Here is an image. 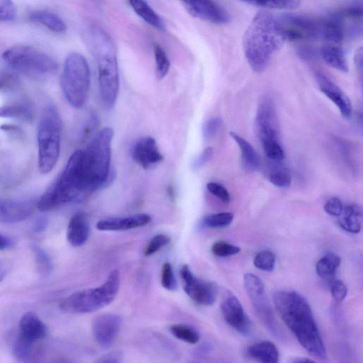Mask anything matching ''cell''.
<instances>
[{"mask_svg": "<svg viewBox=\"0 0 363 363\" xmlns=\"http://www.w3.org/2000/svg\"><path fill=\"white\" fill-rule=\"evenodd\" d=\"M275 308L301 345L312 356L323 359L326 350L311 308L295 291H277L273 295Z\"/></svg>", "mask_w": 363, "mask_h": 363, "instance_id": "1", "label": "cell"}, {"mask_svg": "<svg viewBox=\"0 0 363 363\" xmlns=\"http://www.w3.org/2000/svg\"><path fill=\"white\" fill-rule=\"evenodd\" d=\"M287 40L283 23L272 14L259 11L244 32L242 46L251 69L262 72Z\"/></svg>", "mask_w": 363, "mask_h": 363, "instance_id": "2", "label": "cell"}, {"mask_svg": "<svg viewBox=\"0 0 363 363\" xmlns=\"http://www.w3.org/2000/svg\"><path fill=\"white\" fill-rule=\"evenodd\" d=\"M84 35L96 63L101 103L104 108L111 109L119 90V73L114 42L106 30L96 24L88 25Z\"/></svg>", "mask_w": 363, "mask_h": 363, "instance_id": "3", "label": "cell"}, {"mask_svg": "<svg viewBox=\"0 0 363 363\" xmlns=\"http://www.w3.org/2000/svg\"><path fill=\"white\" fill-rule=\"evenodd\" d=\"M113 130L106 127L95 134L82 150V167L92 192L108 185L114 178L111 169V147Z\"/></svg>", "mask_w": 363, "mask_h": 363, "instance_id": "4", "label": "cell"}, {"mask_svg": "<svg viewBox=\"0 0 363 363\" xmlns=\"http://www.w3.org/2000/svg\"><path fill=\"white\" fill-rule=\"evenodd\" d=\"M62 121L57 108L52 105L43 111L37 132L38 164L42 174H48L55 167L60 152Z\"/></svg>", "mask_w": 363, "mask_h": 363, "instance_id": "5", "label": "cell"}, {"mask_svg": "<svg viewBox=\"0 0 363 363\" xmlns=\"http://www.w3.org/2000/svg\"><path fill=\"white\" fill-rule=\"evenodd\" d=\"M120 273L111 271L101 286L74 292L60 303L62 311L72 313H88L109 305L116 298L120 288Z\"/></svg>", "mask_w": 363, "mask_h": 363, "instance_id": "6", "label": "cell"}, {"mask_svg": "<svg viewBox=\"0 0 363 363\" xmlns=\"http://www.w3.org/2000/svg\"><path fill=\"white\" fill-rule=\"evenodd\" d=\"M2 57L11 68L33 79H45L57 69L52 57L31 46H13L4 52Z\"/></svg>", "mask_w": 363, "mask_h": 363, "instance_id": "7", "label": "cell"}, {"mask_svg": "<svg viewBox=\"0 0 363 363\" xmlns=\"http://www.w3.org/2000/svg\"><path fill=\"white\" fill-rule=\"evenodd\" d=\"M90 84V70L85 57L78 52L69 53L65 61L61 86L67 101L79 108L86 102Z\"/></svg>", "mask_w": 363, "mask_h": 363, "instance_id": "8", "label": "cell"}, {"mask_svg": "<svg viewBox=\"0 0 363 363\" xmlns=\"http://www.w3.org/2000/svg\"><path fill=\"white\" fill-rule=\"evenodd\" d=\"M180 277L184 291L194 301L203 306H211L214 303L216 289L213 284L196 277L187 264L181 268Z\"/></svg>", "mask_w": 363, "mask_h": 363, "instance_id": "9", "label": "cell"}, {"mask_svg": "<svg viewBox=\"0 0 363 363\" xmlns=\"http://www.w3.org/2000/svg\"><path fill=\"white\" fill-rule=\"evenodd\" d=\"M194 17L214 24H226L228 13L213 0H179Z\"/></svg>", "mask_w": 363, "mask_h": 363, "instance_id": "10", "label": "cell"}, {"mask_svg": "<svg viewBox=\"0 0 363 363\" xmlns=\"http://www.w3.org/2000/svg\"><path fill=\"white\" fill-rule=\"evenodd\" d=\"M121 323V317L116 314L96 315L91 322V331L96 342L103 347L111 346L118 335Z\"/></svg>", "mask_w": 363, "mask_h": 363, "instance_id": "11", "label": "cell"}, {"mask_svg": "<svg viewBox=\"0 0 363 363\" xmlns=\"http://www.w3.org/2000/svg\"><path fill=\"white\" fill-rule=\"evenodd\" d=\"M244 286L254 307L264 323L270 328H273V316L270 306L265 298L264 286L262 281L252 273L244 275Z\"/></svg>", "mask_w": 363, "mask_h": 363, "instance_id": "12", "label": "cell"}, {"mask_svg": "<svg viewBox=\"0 0 363 363\" xmlns=\"http://www.w3.org/2000/svg\"><path fill=\"white\" fill-rule=\"evenodd\" d=\"M220 310L229 325L244 335L250 333V321L240 301L231 292H228L225 295L220 303Z\"/></svg>", "mask_w": 363, "mask_h": 363, "instance_id": "13", "label": "cell"}, {"mask_svg": "<svg viewBox=\"0 0 363 363\" xmlns=\"http://www.w3.org/2000/svg\"><path fill=\"white\" fill-rule=\"evenodd\" d=\"M256 123L261 140H279L278 117L271 99L264 97L260 100L256 114Z\"/></svg>", "mask_w": 363, "mask_h": 363, "instance_id": "14", "label": "cell"}, {"mask_svg": "<svg viewBox=\"0 0 363 363\" xmlns=\"http://www.w3.org/2000/svg\"><path fill=\"white\" fill-rule=\"evenodd\" d=\"M133 159L144 169H150L163 157L154 138L147 136L138 139L132 148Z\"/></svg>", "mask_w": 363, "mask_h": 363, "instance_id": "15", "label": "cell"}, {"mask_svg": "<svg viewBox=\"0 0 363 363\" xmlns=\"http://www.w3.org/2000/svg\"><path fill=\"white\" fill-rule=\"evenodd\" d=\"M315 77L321 92L335 104L343 117L349 118L352 108L348 96L324 74L317 72Z\"/></svg>", "mask_w": 363, "mask_h": 363, "instance_id": "16", "label": "cell"}, {"mask_svg": "<svg viewBox=\"0 0 363 363\" xmlns=\"http://www.w3.org/2000/svg\"><path fill=\"white\" fill-rule=\"evenodd\" d=\"M33 211L34 204L30 201L0 199V223L23 221L32 215Z\"/></svg>", "mask_w": 363, "mask_h": 363, "instance_id": "17", "label": "cell"}, {"mask_svg": "<svg viewBox=\"0 0 363 363\" xmlns=\"http://www.w3.org/2000/svg\"><path fill=\"white\" fill-rule=\"evenodd\" d=\"M147 213H137L123 217H112L99 220L96 228L100 231H120L140 228L151 221Z\"/></svg>", "mask_w": 363, "mask_h": 363, "instance_id": "18", "label": "cell"}, {"mask_svg": "<svg viewBox=\"0 0 363 363\" xmlns=\"http://www.w3.org/2000/svg\"><path fill=\"white\" fill-rule=\"evenodd\" d=\"M48 333L45 324L33 312L26 313L19 322V335L22 340L33 343L44 338Z\"/></svg>", "mask_w": 363, "mask_h": 363, "instance_id": "19", "label": "cell"}, {"mask_svg": "<svg viewBox=\"0 0 363 363\" xmlns=\"http://www.w3.org/2000/svg\"><path fill=\"white\" fill-rule=\"evenodd\" d=\"M90 235V225L86 216L82 212L74 214L68 223L67 238L74 247H80L86 243Z\"/></svg>", "mask_w": 363, "mask_h": 363, "instance_id": "20", "label": "cell"}, {"mask_svg": "<svg viewBox=\"0 0 363 363\" xmlns=\"http://www.w3.org/2000/svg\"><path fill=\"white\" fill-rule=\"evenodd\" d=\"M230 137L240 147L243 167L250 172H257L260 168L261 160L254 147L237 133L230 132Z\"/></svg>", "mask_w": 363, "mask_h": 363, "instance_id": "21", "label": "cell"}, {"mask_svg": "<svg viewBox=\"0 0 363 363\" xmlns=\"http://www.w3.org/2000/svg\"><path fill=\"white\" fill-rule=\"evenodd\" d=\"M338 223L345 231L359 233L362 226V209L360 206L352 203L343 207L338 216Z\"/></svg>", "mask_w": 363, "mask_h": 363, "instance_id": "22", "label": "cell"}, {"mask_svg": "<svg viewBox=\"0 0 363 363\" xmlns=\"http://www.w3.org/2000/svg\"><path fill=\"white\" fill-rule=\"evenodd\" d=\"M320 54L325 62L331 67L342 72H348V65L341 47L335 43H328L322 46Z\"/></svg>", "mask_w": 363, "mask_h": 363, "instance_id": "23", "label": "cell"}, {"mask_svg": "<svg viewBox=\"0 0 363 363\" xmlns=\"http://www.w3.org/2000/svg\"><path fill=\"white\" fill-rule=\"evenodd\" d=\"M247 354L252 358L265 363H277L279 358L277 347L269 341L255 343L248 348Z\"/></svg>", "mask_w": 363, "mask_h": 363, "instance_id": "24", "label": "cell"}, {"mask_svg": "<svg viewBox=\"0 0 363 363\" xmlns=\"http://www.w3.org/2000/svg\"><path fill=\"white\" fill-rule=\"evenodd\" d=\"M128 2L136 14L147 23L157 30L165 29L163 20L145 0H128Z\"/></svg>", "mask_w": 363, "mask_h": 363, "instance_id": "25", "label": "cell"}, {"mask_svg": "<svg viewBox=\"0 0 363 363\" xmlns=\"http://www.w3.org/2000/svg\"><path fill=\"white\" fill-rule=\"evenodd\" d=\"M32 22L40 23L49 30L62 33L66 31L67 26L63 20L55 13L48 11H37L29 16Z\"/></svg>", "mask_w": 363, "mask_h": 363, "instance_id": "26", "label": "cell"}, {"mask_svg": "<svg viewBox=\"0 0 363 363\" xmlns=\"http://www.w3.org/2000/svg\"><path fill=\"white\" fill-rule=\"evenodd\" d=\"M0 117L30 121L33 110L26 102H17L0 106Z\"/></svg>", "mask_w": 363, "mask_h": 363, "instance_id": "27", "label": "cell"}, {"mask_svg": "<svg viewBox=\"0 0 363 363\" xmlns=\"http://www.w3.org/2000/svg\"><path fill=\"white\" fill-rule=\"evenodd\" d=\"M246 4L268 9L294 10L301 5V0H240Z\"/></svg>", "mask_w": 363, "mask_h": 363, "instance_id": "28", "label": "cell"}, {"mask_svg": "<svg viewBox=\"0 0 363 363\" xmlns=\"http://www.w3.org/2000/svg\"><path fill=\"white\" fill-rule=\"evenodd\" d=\"M340 264V258L334 253H328L317 262L315 270L322 278H328L335 274Z\"/></svg>", "mask_w": 363, "mask_h": 363, "instance_id": "29", "label": "cell"}, {"mask_svg": "<svg viewBox=\"0 0 363 363\" xmlns=\"http://www.w3.org/2000/svg\"><path fill=\"white\" fill-rule=\"evenodd\" d=\"M171 333L177 339L194 345L199 341L200 335L194 328L184 324H174L169 328Z\"/></svg>", "mask_w": 363, "mask_h": 363, "instance_id": "30", "label": "cell"}, {"mask_svg": "<svg viewBox=\"0 0 363 363\" xmlns=\"http://www.w3.org/2000/svg\"><path fill=\"white\" fill-rule=\"evenodd\" d=\"M233 218L234 215L230 212L212 213L203 218L201 223L210 228H224L233 222Z\"/></svg>", "mask_w": 363, "mask_h": 363, "instance_id": "31", "label": "cell"}, {"mask_svg": "<svg viewBox=\"0 0 363 363\" xmlns=\"http://www.w3.org/2000/svg\"><path fill=\"white\" fill-rule=\"evenodd\" d=\"M153 52L156 63V74L157 77L161 79L168 73L170 62L165 50L160 45L153 44Z\"/></svg>", "mask_w": 363, "mask_h": 363, "instance_id": "32", "label": "cell"}, {"mask_svg": "<svg viewBox=\"0 0 363 363\" xmlns=\"http://www.w3.org/2000/svg\"><path fill=\"white\" fill-rule=\"evenodd\" d=\"M276 263V256L270 250H264L256 254L253 264L257 269L266 272H272Z\"/></svg>", "mask_w": 363, "mask_h": 363, "instance_id": "33", "label": "cell"}, {"mask_svg": "<svg viewBox=\"0 0 363 363\" xmlns=\"http://www.w3.org/2000/svg\"><path fill=\"white\" fill-rule=\"evenodd\" d=\"M262 147L265 155L274 161H281L285 157L284 149L279 140L265 139L262 140Z\"/></svg>", "mask_w": 363, "mask_h": 363, "instance_id": "34", "label": "cell"}, {"mask_svg": "<svg viewBox=\"0 0 363 363\" xmlns=\"http://www.w3.org/2000/svg\"><path fill=\"white\" fill-rule=\"evenodd\" d=\"M161 284L167 290L174 291L177 283L174 274L172 267L169 262H164L161 269Z\"/></svg>", "mask_w": 363, "mask_h": 363, "instance_id": "35", "label": "cell"}, {"mask_svg": "<svg viewBox=\"0 0 363 363\" xmlns=\"http://www.w3.org/2000/svg\"><path fill=\"white\" fill-rule=\"evenodd\" d=\"M211 252L217 257H225L239 253L240 248L225 241H217L211 246Z\"/></svg>", "mask_w": 363, "mask_h": 363, "instance_id": "36", "label": "cell"}, {"mask_svg": "<svg viewBox=\"0 0 363 363\" xmlns=\"http://www.w3.org/2000/svg\"><path fill=\"white\" fill-rule=\"evenodd\" d=\"M170 238L164 234H157L153 236L147 244L145 250V256H150L158 252L164 246L169 244Z\"/></svg>", "mask_w": 363, "mask_h": 363, "instance_id": "37", "label": "cell"}, {"mask_svg": "<svg viewBox=\"0 0 363 363\" xmlns=\"http://www.w3.org/2000/svg\"><path fill=\"white\" fill-rule=\"evenodd\" d=\"M32 343L28 342L19 337L13 345L15 357L21 362L29 361L31 355Z\"/></svg>", "mask_w": 363, "mask_h": 363, "instance_id": "38", "label": "cell"}, {"mask_svg": "<svg viewBox=\"0 0 363 363\" xmlns=\"http://www.w3.org/2000/svg\"><path fill=\"white\" fill-rule=\"evenodd\" d=\"M33 250L39 271L44 274L50 273L52 268V263L49 256L43 250L38 247H35Z\"/></svg>", "mask_w": 363, "mask_h": 363, "instance_id": "39", "label": "cell"}, {"mask_svg": "<svg viewBox=\"0 0 363 363\" xmlns=\"http://www.w3.org/2000/svg\"><path fill=\"white\" fill-rule=\"evenodd\" d=\"M208 191L214 196L219 199L225 203H228L230 201V195L228 189L221 184L211 182L206 184Z\"/></svg>", "mask_w": 363, "mask_h": 363, "instance_id": "40", "label": "cell"}, {"mask_svg": "<svg viewBox=\"0 0 363 363\" xmlns=\"http://www.w3.org/2000/svg\"><path fill=\"white\" fill-rule=\"evenodd\" d=\"M16 9L12 0H0V21H9L16 18Z\"/></svg>", "mask_w": 363, "mask_h": 363, "instance_id": "41", "label": "cell"}, {"mask_svg": "<svg viewBox=\"0 0 363 363\" xmlns=\"http://www.w3.org/2000/svg\"><path fill=\"white\" fill-rule=\"evenodd\" d=\"M222 121L218 117L209 118L203 125L202 133L205 139H211L214 137L219 130Z\"/></svg>", "mask_w": 363, "mask_h": 363, "instance_id": "42", "label": "cell"}, {"mask_svg": "<svg viewBox=\"0 0 363 363\" xmlns=\"http://www.w3.org/2000/svg\"><path fill=\"white\" fill-rule=\"evenodd\" d=\"M269 182L279 188L289 186L291 182L290 175L283 170H276L272 172L269 177Z\"/></svg>", "mask_w": 363, "mask_h": 363, "instance_id": "43", "label": "cell"}, {"mask_svg": "<svg viewBox=\"0 0 363 363\" xmlns=\"http://www.w3.org/2000/svg\"><path fill=\"white\" fill-rule=\"evenodd\" d=\"M18 84L17 76L9 71L0 72V91L10 90Z\"/></svg>", "mask_w": 363, "mask_h": 363, "instance_id": "44", "label": "cell"}, {"mask_svg": "<svg viewBox=\"0 0 363 363\" xmlns=\"http://www.w3.org/2000/svg\"><path fill=\"white\" fill-rule=\"evenodd\" d=\"M330 291L333 299L336 302L340 303L346 297L347 289L343 281L340 279H336L331 284Z\"/></svg>", "mask_w": 363, "mask_h": 363, "instance_id": "45", "label": "cell"}, {"mask_svg": "<svg viewBox=\"0 0 363 363\" xmlns=\"http://www.w3.org/2000/svg\"><path fill=\"white\" fill-rule=\"evenodd\" d=\"M343 204L337 197L329 199L324 205L325 211L332 216L338 217L342 211Z\"/></svg>", "mask_w": 363, "mask_h": 363, "instance_id": "46", "label": "cell"}, {"mask_svg": "<svg viewBox=\"0 0 363 363\" xmlns=\"http://www.w3.org/2000/svg\"><path fill=\"white\" fill-rule=\"evenodd\" d=\"M212 155L213 148L211 147L205 148L203 152L192 162V167L194 169H198L202 167L211 160Z\"/></svg>", "mask_w": 363, "mask_h": 363, "instance_id": "47", "label": "cell"}, {"mask_svg": "<svg viewBox=\"0 0 363 363\" xmlns=\"http://www.w3.org/2000/svg\"><path fill=\"white\" fill-rule=\"evenodd\" d=\"M362 57H363V50L362 48H359L354 55V64L360 74L362 73Z\"/></svg>", "mask_w": 363, "mask_h": 363, "instance_id": "48", "label": "cell"}, {"mask_svg": "<svg viewBox=\"0 0 363 363\" xmlns=\"http://www.w3.org/2000/svg\"><path fill=\"white\" fill-rule=\"evenodd\" d=\"M345 14L352 18H360L362 16V9L360 7H350L345 12Z\"/></svg>", "mask_w": 363, "mask_h": 363, "instance_id": "49", "label": "cell"}, {"mask_svg": "<svg viewBox=\"0 0 363 363\" xmlns=\"http://www.w3.org/2000/svg\"><path fill=\"white\" fill-rule=\"evenodd\" d=\"M119 357H121V356H119L118 353H111V354L105 355L104 357H102V359H101L99 362H117L119 361L118 360Z\"/></svg>", "mask_w": 363, "mask_h": 363, "instance_id": "50", "label": "cell"}, {"mask_svg": "<svg viewBox=\"0 0 363 363\" xmlns=\"http://www.w3.org/2000/svg\"><path fill=\"white\" fill-rule=\"evenodd\" d=\"M11 245L10 239L0 233V250L9 248Z\"/></svg>", "mask_w": 363, "mask_h": 363, "instance_id": "51", "label": "cell"}, {"mask_svg": "<svg viewBox=\"0 0 363 363\" xmlns=\"http://www.w3.org/2000/svg\"><path fill=\"white\" fill-rule=\"evenodd\" d=\"M6 269L4 264L0 262V281L4 278Z\"/></svg>", "mask_w": 363, "mask_h": 363, "instance_id": "52", "label": "cell"}, {"mask_svg": "<svg viewBox=\"0 0 363 363\" xmlns=\"http://www.w3.org/2000/svg\"><path fill=\"white\" fill-rule=\"evenodd\" d=\"M293 362L302 363V362H313L312 359H305V358H297L292 361Z\"/></svg>", "mask_w": 363, "mask_h": 363, "instance_id": "53", "label": "cell"}, {"mask_svg": "<svg viewBox=\"0 0 363 363\" xmlns=\"http://www.w3.org/2000/svg\"><path fill=\"white\" fill-rule=\"evenodd\" d=\"M96 1H99V0H96Z\"/></svg>", "mask_w": 363, "mask_h": 363, "instance_id": "54", "label": "cell"}]
</instances>
